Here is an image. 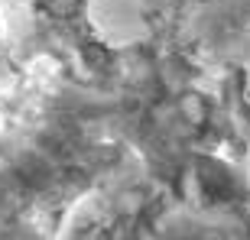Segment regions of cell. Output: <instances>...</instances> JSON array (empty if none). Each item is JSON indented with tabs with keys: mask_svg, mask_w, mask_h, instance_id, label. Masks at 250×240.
Segmentation results:
<instances>
[{
	"mask_svg": "<svg viewBox=\"0 0 250 240\" xmlns=\"http://www.w3.org/2000/svg\"><path fill=\"white\" fill-rule=\"evenodd\" d=\"M244 176H247V185H250V149H247V159H244Z\"/></svg>",
	"mask_w": 250,
	"mask_h": 240,
	"instance_id": "2",
	"label": "cell"
},
{
	"mask_svg": "<svg viewBox=\"0 0 250 240\" xmlns=\"http://www.w3.org/2000/svg\"><path fill=\"white\" fill-rule=\"evenodd\" d=\"M84 23L107 49H133L149 39L146 0H88Z\"/></svg>",
	"mask_w": 250,
	"mask_h": 240,
	"instance_id": "1",
	"label": "cell"
}]
</instances>
